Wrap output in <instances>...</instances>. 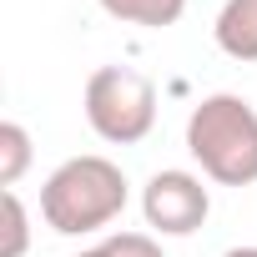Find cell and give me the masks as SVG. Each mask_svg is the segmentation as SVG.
Masks as SVG:
<instances>
[{"label": "cell", "instance_id": "6da1fadb", "mask_svg": "<svg viewBox=\"0 0 257 257\" xmlns=\"http://www.w3.org/2000/svg\"><path fill=\"white\" fill-rule=\"evenodd\" d=\"M187 152L217 187L257 182V106L237 91L202 96L187 116Z\"/></svg>", "mask_w": 257, "mask_h": 257}, {"label": "cell", "instance_id": "7a4b0ae2", "mask_svg": "<svg viewBox=\"0 0 257 257\" xmlns=\"http://www.w3.org/2000/svg\"><path fill=\"white\" fill-rule=\"evenodd\" d=\"M126 172L106 157H71L41 187V217L61 237L101 232L126 212Z\"/></svg>", "mask_w": 257, "mask_h": 257}, {"label": "cell", "instance_id": "3957f363", "mask_svg": "<svg viewBox=\"0 0 257 257\" xmlns=\"http://www.w3.org/2000/svg\"><path fill=\"white\" fill-rule=\"evenodd\" d=\"M86 121H91V132L111 147H137L152 137V126H157V86L132 71V66H101L91 71L86 81Z\"/></svg>", "mask_w": 257, "mask_h": 257}, {"label": "cell", "instance_id": "277c9868", "mask_svg": "<svg viewBox=\"0 0 257 257\" xmlns=\"http://www.w3.org/2000/svg\"><path fill=\"white\" fill-rule=\"evenodd\" d=\"M207 212H212V192L202 187L197 172L172 167V172H157L142 187V217L162 237H192L207 222Z\"/></svg>", "mask_w": 257, "mask_h": 257}, {"label": "cell", "instance_id": "5b68a950", "mask_svg": "<svg viewBox=\"0 0 257 257\" xmlns=\"http://www.w3.org/2000/svg\"><path fill=\"white\" fill-rule=\"evenodd\" d=\"M212 41H217L222 56L252 66V61H257V0H227V6L217 11Z\"/></svg>", "mask_w": 257, "mask_h": 257}, {"label": "cell", "instance_id": "8992f818", "mask_svg": "<svg viewBox=\"0 0 257 257\" xmlns=\"http://www.w3.org/2000/svg\"><path fill=\"white\" fill-rule=\"evenodd\" d=\"M101 11L111 21L126 26H147V31H167L187 16V0H101Z\"/></svg>", "mask_w": 257, "mask_h": 257}, {"label": "cell", "instance_id": "52a82bcc", "mask_svg": "<svg viewBox=\"0 0 257 257\" xmlns=\"http://www.w3.org/2000/svg\"><path fill=\"white\" fill-rule=\"evenodd\" d=\"M31 132H26V126L21 121H0V187H16L26 172H31Z\"/></svg>", "mask_w": 257, "mask_h": 257}, {"label": "cell", "instance_id": "ba28073f", "mask_svg": "<svg viewBox=\"0 0 257 257\" xmlns=\"http://www.w3.org/2000/svg\"><path fill=\"white\" fill-rule=\"evenodd\" d=\"M0 212H6V227H0V257H26L31 247V212L21 202V192H0Z\"/></svg>", "mask_w": 257, "mask_h": 257}, {"label": "cell", "instance_id": "9c48e42d", "mask_svg": "<svg viewBox=\"0 0 257 257\" xmlns=\"http://www.w3.org/2000/svg\"><path fill=\"white\" fill-rule=\"evenodd\" d=\"M96 252L101 257H167L152 232H111L106 242H96Z\"/></svg>", "mask_w": 257, "mask_h": 257}, {"label": "cell", "instance_id": "30bf717a", "mask_svg": "<svg viewBox=\"0 0 257 257\" xmlns=\"http://www.w3.org/2000/svg\"><path fill=\"white\" fill-rule=\"evenodd\" d=\"M222 257H257V247H232V252H222Z\"/></svg>", "mask_w": 257, "mask_h": 257}, {"label": "cell", "instance_id": "8fae6325", "mask_svg": "<svg viewBox=\"0 0 257 257\" xmlns=\"http://www.w3.org/2000/svg\"><path fill=\"white\" fill-rule=\"evenodd\" d=\"M76 257H101V252H96V247H86V252H76Z\"/></svg>", "mask_w": 257, "mask_h": 257}]
</instances>
